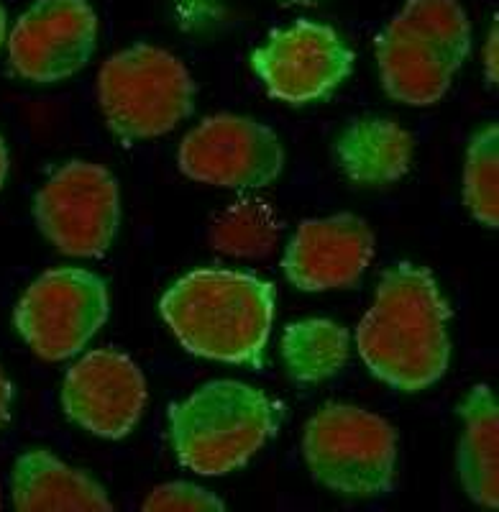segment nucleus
<instances>
[{
    "label": "nucleus",
    "instance_id": "f257e3e1",
    "mask_svg": "<svg viewBox=\"0 0 499 512\" xmlns=\"http://www.w3.org/2000/svg\"><path fill=\"white\" fill-rule=\"evenodd\" d=\"M446 297L436 277L415 264H397L382 277L374 305L356 328L364 364L402 392H420L446 374L451 361Z\"/></svg>",
    "mask_w": 499,
    "mask_h": 512
},
{
    "label": "nucleus",
    "instance_id": "f03ea898",
    "mask_svg": "<svg viewBox=\"0 0 499 512\" xmlns=\"http://www.w3.org/2000/svg\"><path fill=\"white\" fill-rule=\"evenodd\" d=\"M159 310L190 354L259 367L272 333L274 287L256 274L195 269L164 292Z\"/></svg>",
    "mask_w": 499,
    "mask_h": 512
},
{
    "label": "nucleus",
    "instance_id": "7ed1b4c3",
    "mask_svg": "<svg viewBox=\"0 0 499 512\" xmlns=\"http://www.w3.org/2000/svg\"><path fill=\"white\" fill-rule=\"evenodd\" d=\"M282 408L262 390L236 379H215L169 408L172 446L182 466L200 477H221L249 464L277 433Z\"/></svg>",
    "mask_w": 499,
    "mask_h": 512
},
{
    "label": "nucleus",
    "instance_id": "20e7f679",
    "mask_svg": "<svg viewBox=\"0 0 499 512\" xmlns=\"http://www.w3.org/2000/svg\"><path fill=\"white\" fill-rule=\"evenodd\" d=\"M469 49V18L456 0H407L377 39L384 90L407 105L438 103Z\"/></svg>",
    "mask_w": 499,
    "mask_h": 512
},
{
    "label": "nucleus",
    "instance_id": "39448f33",
    "mask_svg": "<svg viewBox=\"0 0 499 512\" xmlns=\"http://www.w3.org/2000/svg\"><path fill=\"white\" fill-rule=\"evenodd\" d=\"M195 82L175 54L136 44L108 57L98 75V103L108 128L126 141L169 134L192 113Z\"/></svg>",
    "mask_w": 499,
    "mask_h": 512
},
{
    "label": "nucleus",
    "instance_id": "423d86ee",
    "mask_svg": "<svg viewBox=\"0 0 499 512\" xmlns=\"http://www.w3.org/2000/svg\"><path fill=\"white\" fill-rule=\"evenodd\" d=\"M302 454L323 487L346 497H379L395 484L397 433L354 405H325L305 425Z\"/></svg>",
    "mask_w": 499,
    "mask_h": 512
},
{
    "label": "nucleus",
    "instance_id": "0eeeda50",
    "mask_svg": "<svg viewBox=\"0 0 499 512\" xmlns=\"http://www.w3.org/2000/svg\"><path fill=\"white\" fill-rule=\"evenodd\" d=\"M108 320V287L80 267L49 269L26 287L13 310V323L29 349L44 361H64Z\"/></svg>",
    "mask_w": 499,
    "mask_h": 512
},
{
    "label": "nucleus",
    "instance_id": "6e6552de",
    "mask_svg": "<svg viewBox=\"0 0 499 512\" xmlns=\"http://www.w3.org/2000/svg\"><path fill=\"white\" fill-rule=\"evenodd\" d=\"M39 231L67 256L95 259L118 233L121 200L116 177L100 164L70 162L36 192Z\"/></svg>",
    "mask_w": 499,
    "mask_h": 512
},
{
    "label": "nucleus",
    "instance_id": "1a4fd4ad",
    "mask_svg": "<svg viewBox=\"0 0 499 512\" xmlns=\"http://www.w3.org/2000/svg\"><path fill=\"white\" fill-rule=\"evenodd\" d=\"M177 162L190 180L203 185L254 190L277 180L285 167V149L264 123L218 113L182 139Z\"/></svg>",
    "mask_w": 499,
    "mask_h": 512
},
{
    "label": "nucleus",
    "instance_id": "9d476101",
    "mask_svg": "<svg viewBox=\"0 0 499 512\" xmlns=\"http://www.w3.org/2000/svg\"><path fill=\"white\" fill-rule=\"evenodd\" d=\"M269 95L302 105L331 95L354 70V52L325 24L297 21L269 36L251 57Z\"/></svg>",
    "mask_w": 499,
    "mask_h": 512
},
{
    "label": "nucleus",
    "instance_id": "9b49d317",
    "mask_svg": "<svg viewBox=\"0 0 499 512\" xmlns=\"http://www.w3.org/2000/svg\"><path fill=\"white\" fill-rule=\"evenodd\" d=\"M98 16L88 0H36L8 36V59L18 77L59 82L90 62Z\"/></svg>",
    "mask_w": 499,
    "mask_h": 512
},
{
    "label": "nucleus",
    "instance_id": "f8f14e48",
    "mask_svg": "<svg viewBox=\"0 0 499 512\" xmlns=\"http://www.w3.org/2000/svg\"><path fill=\"white\" fill-rule=\"evenodd\" d=\"M62 408L72 423L100 438H123L146 408V379L126 354L95 349L64 377Z\"/></svg>",
    "mask_w": 499,
    "mask_h": 512
},
{
    "label": "nucleus",
    "instance_id": "ddd939ff",
    "mask_svg": "<svg viewBox=\"0 0 499 512\" xmlns=\"http://www.w3.org/2000/svg\"><path fill=\"white\" fill-rule=\"evenodd\" d=\"M374 256V236L359 216L338 213L297 226L285 251L287 280L305 292L338 290L361 280Z\"/></svg>",
    "mask_w": 499,
    "mask_h": 512
},
{
    "label": "nucleus",
    "instance_id": "4468645a",
    "mask_svg": "<svg viewBox=\"0 0 499 512\" xmlns=\"http://www.w3.org/2000/svg\"><path fill=\"white\" fill-rule=\"evenodd\" d=\"M13 507L21 512L113 510L105 489L80 469H72L49 451H26L11 474Z\"/></svg>",
    "mask_w": 499,
    "mask_h": 512
},
{
    "label": "nucleus",
    "instance_id": "2eb2a0df",
    "mask_svg": "<svg viewBox=\"0 0 499 512\" xmlns=\"http://www.w3.org/2000/svg\"><path fill=\"white\" fill-rule=\"evenodd\" d=\"M336 162L359 185H389L410 172L412 136L389 118H359L338 136Z\"/></svg>",
    "mask_w": 499,
    "mask_h": 512
},
{
    "label": "nucleus",
    "instance_id": "dca6fc26",
    "mask_svg": "<svg viewBox=\"0 0 499 512\" xmlns=\"http://www.w3.org/2000/svg\"><path fill=\"white\" fill-rule=\"evenodd\" d=\"M459 474L466 495L482 507L499 505V410L487 384H476L461 402Z\"/></svg>",
    "mask_w": 499,
    "mask_h": 512
},
{
    "label": "nucleus",
    "instance_id": "f3484780",
    "mask_svg": "<svg viewBox=\"0 0 499 512\" xmlns=\"http://www.w3.org/2000/svg\"><path fill=\"white\" fill-rule=\"evenodd\" d=\"M282 359L297 382H323L349 359V331L328 318L297 320L285 328Z\"/></svg>",
    "mask_w": 499,
    "mask_h": 512
},
{
    "label": "nucleus",
    "instance_id": "a211bd4d",
    "mask_svg": "<svg viewBox=\"0 0 499 512\" xmlns=\"http://www.w3.org/2000/svg\"><path fill=\"white\" fill-rule=\"evenodd\" d=\"M279 239V221L264 200H236L210 228V244L215 251L238 259H264L274 251Z\"/></svg>",
    "mask_w": 499,
    "mask_h": 512
},
{
    "label": "nucleus",
    "instance_id": "6ab92c4d",
    "mask_svg": "<svg viewBox=\"0 0 499 512\" xmlns=\"http://www.w3.org/2000/svg\"><path fill=\"white\" fill-rule=\"evenodd\" d=\"M464 203L487 228L499 223V128L487 123L469 141L464 164Z\"/></svg>",
    "mask_w": 499,
    "mask_h": 512
},
{
    "label": "nucleus",
    "instance_id": "aec40b11",
    "mask_svg": "<svg viewBox=\"0 0 499 512\" xmlns=\"http://www.w3.org/2000/svg\"><path fill=\"white\" fill-rule=\"evenodd\" d=\"M141 507L149 512H221L226 510V502L198 484L169 482L154 489Z\"/></svg>",
    "mask_w": 499,
    "mask_h": 512
},
{
    "label": "nucleus",
    "instance_id": "412c9836",
    "mask_svg": "<svg viewBox=\"0 0 499 512\" xmlns=\"http://www.w3.org/2000/svg\"><path fill=\"white\" fill-rule=\"evenodd\" d=\"M484 70H487V82H497V26L492 29L487 39V52H484Z\"/></svg>",
    "mask_w": 499,
    "mask_h": 512
},
{
    "label": "nucleus",
    "instance_id": "4be33fe9",
    "mask_svg": "<svg viewBox=\"0 0 499 512\" xmlns=\"http://www.w3.org/2000/svg\"><path fill=\"white\" fill-rule=\"evenodd\" d=\"M11 400H13V387L8 382V377L0 369V428L6 425L8 415H11Z\"/></svg>",
    "mask_w": 499,
    "mask_h": 512
},
{
    "label": "nucleus",
    "instance_id": "5701e85b",
    "mask_svg": "<svg viewBox=\"0 0 499 512\" xmlns=\"http://www.w3.org/2000/svg\"><path fill=\"white\" fill-rule=\"evenodd\" d=\"M6 177H8V149H6V141L0 139V187H3Z\"/></svg>",
    "mask_w": 499,
    "mask_h": 512
},
{
    "label": "nucleus",
    "instance_id": "b1692460",
    "mask_svg": "<svg viewBox=\"0 0 499 512\" xmlns=\"http://www.w3.org/2000/svg\"><path fill=\"white\" fill-rule=\"evenodd\" d=\"M6 41V8L0 6V44Z\"/></svg>",
    "mask_w": 499,
    "mask_h": 512
},
{
    "label": "nucleus",
    "instance_id": "393cba45",
    "mask_svg": "<svg viewBox=\"0 0 499 512\" xmlns=\"http://www.w3.org/2000/svg\"><path fill=\"white\" fill-rule=\"evenodd\" d=\"M285 3H292V6H320L323 0H285Z\"/></svg>",
    "mask_w": 499,
    "mask_h": 512
},
{
    "label": "nucleus",
    "instance_id": "a878e982",
    "mask_svg": "<svg viewBox=\"0 0 499 512\" xmlns=\"http://www.w3.org/2000/svg\"><path fill=\"white\" fill-rule=\"evenodd\" d=\"M0 505H3V500H0Z\"/></svg>",
    "mask_w": 499,
    "mask_h": 512
}]
</instances>
